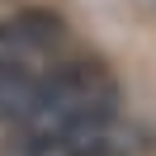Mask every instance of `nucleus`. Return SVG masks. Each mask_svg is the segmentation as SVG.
<instances>
[{
  "label": "nucleus",
  "mask_w": 156,
  "mask_h": 156,
  "mask_svg": "<svg viewBox=\"0 0 156 156\" xmlns=\"http://www.w3.org/2000/svg\"><path fill=\"white\" fill-rule=\"evenodd\" d=\"M38 71L29 66L24 57H0V118H10V109L24 99V90L33 85Z\"/></svg>",
  "instance_id": "f257e3e1"
}]
</instances>
